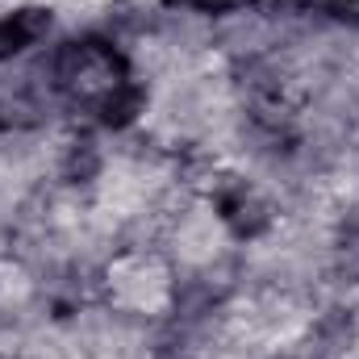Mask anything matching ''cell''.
Here are the masks:
<instances>
[{"label":"cell","instance_id":"6da1fadb","mask_svg":"<svg viewBox=\"0 0 359 359\" xmlns=\"http://www.w3.org/2000/svg\"><path fill=\"white\" fill-rule=\"evenodd\" d=\"M50 34V13L46 8H17L0 21V59H13L29 46H38Z\"/></svg>","mask_w":359,"mask_h":359},{"label":"cell","instance_id":"7a4b0ae2","mask_svg":"<svg viewBox=\"0 0 359 359\" xmlns=\"http://www.w3.org/2000/svg\"><path fill=\"white\" fill-rule=\"evenodd\" d=\"M147 109V92L138 88V84H117L113 92H104L100 100H96V113H100V121L104 126H113V130H126L138 113Z\"/></svg>","mask_w":359,"mask_h":359},{"label":"cell","instance_id":"3957f363","mask_svg":"<svg viewBox=\"0 0 359 359\" xmlns=\"http://www.w3.org/2000/svg\"><path fill=\"white\" fill-rule=\"evenodd\" d=\"M100 172V151L92 147V142H72V151H67V159H63V180H72V184H84Z\"/></svg>","mask_w":359,"mask_h":359},{"label":"cell","instance_id":"277c9868","mask_svg":"<svg viewBox=\"0 0 359 359\" xmlns=\"http://www.w3.org/2000/svg\"><path fill=\"white\" fill-rule=\"evenodd\" d=\"M247 4H259V0H192L196 13H213V17H222V13H238V8H247Z\"/></svg>","mask_w":359,"mask_h":359},{"label":"cell","instance_id":"5b68a950","mask_svg":"<svg viewBox=\"0 0 359 359\" xmlns=\"http://www.w3.org/2000/svg\"><path fill=\"white\" fill-rule=\"evenodd\" d=\"M330 13L343 21H359V0H330Z\"/></svg>","mask_w":359,"mask_h":359}]
</instances>
